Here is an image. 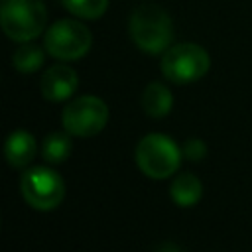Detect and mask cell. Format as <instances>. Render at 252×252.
<instances>
[{
	"label": "cell",
	"instance_id": "1",
	"mask_svg": "<svg viewBox=\"0 0 252 252\" xmlns=\"http://www.w3.org/2000/svg\"><path fill=\"white\" fill-rule=\"evenodd\" d=\"M130 37L146 53L158 55L171 47L173 41V22L171 18L156 6H140L130 16Z\"/></svg>",
	"mask_w": 252,
	"mask_h": 252
},
{
	"label": "cell",
	"instance_id": "2",
	"mask_svg": "<svg viewBox=\"0 0 252 252\" xmlns=\"http://www.w3.org/2000/svg\"><path fill=\"white\" fill-rule=\"evenodd\" d=\"M47 22L43 0H0V24L4 33L20 43L35 39Z\"/></svg>",
	"mask_w": 252,
	"mask_h": 252
},
{
	"label": "cell",
	"instance_id": "3",
	"mask_svg": "<svg viewBox=\"0 0 252 252\" xmlns=\"http://www.w3.org/2000/svg\"><path fill=\"white\" fill-rule=\"evenodd\" d=\"M181 150L163 134H148L136 146V163L152 179H165L173 175L181 163Z\"/></svg>",
	"mask_w": 252,
	"mask_h": 252
},
{
	"label": "cell",
	"instance_id": "4",
	"mask_svg": "<svg viewBox=\"0 0 252 252\" xmlns=\"http://www.w3.org/2000/svg\"><path fill=\"white\" fill-rule=\"evenodd\" d=\"M211 67L209 53L197 43H177L163 51L161 73L175 85L195 83L207 75Z\"/></svg>",
	"mask_w": 252,
	"mask_h": 252
},
{
	"label": "cell",
	"instance_id": "5",
	"mask_svg": "<svg viewBox=\"0 0 252 252\" xmlns=\"http://www.w3.org/2000/svg\"><path fill=\"white\" fill-rule=\"evenodd\" d=\"M45 51L61 61H75L89 53L93 35L89 28L77 20H57L45 32Z\"/></svg>",
	"mask_w": 252,
	"mask_h": 252
},
{
	"label": "cell",
	"instance_id": "6",
	"mask_svg": "<svg viewBox=\"0 0 252 252\" xmlns=\"http://www.w3.org/2000/svg\"><path fill=\"white\" fill-rule=\"evenodd\" d=\"M108 120V106L102 98L83 94L71 100L61 114V122L67 134L79 138H91L98 134Z\"/></svg>",
	"mask_w": 252,
	"mask_h": 252
},
{
	"label": "cell",
	"instance_id": "7",
	"mask_svg": "<svg viewBox=\"0 0 252 252\" xmlns=\"http://www.w3.org/2000/svg\"><path fill=\"white\" fill-rule=\"evenodd\" d=\"M22 195L26 203L37 211L55 209L65 197L61 175L49 167H32L22 175Z\"/></svg>",
	"mask_w": 252,
	"mask_h": 252
},
{
	"label": "cell",
	"instance_id": "8",
	"mask_svg": "<svg viewBox=\"0 0 252 252\" xmlns=\"http://www.w3.org/2000/svg\"><path fill=\"white\" fill-rule=\"evenodd\" d=\"M79 85V77L75 73V69H71L69 65H53L49 67L43 77H41V94L45 100L51 102H61L67 100Z\"/></svg>",
	"mask_w": 252,
	"mask_h": 252
},
{
	"label": "cell",
	"instance_id": "9",
	"mask_svg": "<svg viewBox=\"0 0 252 252\" xmlns=\"http://www.w3.org/2000/svg\"><path fill=\"white\" fill-rule=\"evenodd\" d=\"M4 152H6V159L12 167H26L35 156V140L30 132L16 130L8 136Z\"/></svg>",
	"mask_w": 252,
	"mask_h": 252
},
{
	"label": "cell",
	"instance_id": "10",
	"mask_svg": "<svg viewBox=\"0 0 252 252\" xmlns=\"http://www.w3.org/2000/svg\"><path fill=\"white\" fill-rule=\"evenodd\" d=\"M173 104L171 91L161 83H150L142 93V108L152 118H163L169 114Z\"/></svg>",
	"mask_w": 252,
	"mask_h": 252
},
{
	"label": "cell",
	"instance_id": "11",
	"mask_svg": "<svg viewBox=\"0 0 252 252\" xmlns=\"http://www.w3.org/2000/svg\"><path fill=\"white\" fill-rule=\"evenodd\" d=\"M169 195L179 207H193L203 195V183L193 173H179L169 187Z\"/></svg>",
	"mask_w": 252,
	"mask_h": 252
},
{
	"label": "cell",
	"instance_id": "12",
	"mask_svg": "<svg viewBox=\"0 0 252 252\" xmlns=\"http://www.w3.org/2000/svg\"><path fill=\"white\" fill-rule=\"evenodd\" d=\"M45 61V53L39 45L26 41L22 47H18L12 55V65L20 73H35Z\"/></svg>",
	"mask_w": 252,
	"mask_h": 252
},
{
	"label": "cell",
	"instance_id": "13",
	"mask_svg": "<svg viewBox=\"0 0 252 252\" xmlns=\"http://www.w3.org/2000/svg\"><path fill=\"white\" fill-rule=\"evenodd\" d=\"M69 136L67 134H59V132L45 136L43 146H41V156H43V159L47 163H63L71 156L73 144H71Z\"/></svg>",
	"mask_w": 252,
	"mask_h": 252
},
{
	"label": "cell",
	"instance_id": "14",
	"mask_svg": "<svg viewBox=\"0 0 252 252\" xmlns=\"http://www.w3.org/2000/svg\"><path fill=\"white\" fill-rule=\"evenodd\" d=\"M61 4L67 12L83 20L100 18L108 8V0H61Z\"/></svg>",
	"mask_w": 252,
	"mask_h": 252
},
{
	"label": "cell",
	"instance_id": "15",
	"mask_svg": "<svg viewBox=\"0 0 252 252\" xmlns=\"http://www.w3.org/2000/svg\"><path fill=\"white\" fill-rule=\"evenodd\" d=\"M181 152H183V156H185L187 159H191V161H201V159L207 156V146H205L203 140L191 138V140L185 142V146H183Z\"/></svg>",
	"mask_w": 252,
	"mask_h": 252
},
{
	"label": "cell",
	"instance_id": "16",
	"mask_svg": "<svg viewBox=\"0 0 252 252\" xmlns=\"http://www.w3.org/2000/svg\"><path fill=\"white\" fill-rule=\"evenodd\" d=\"M158 252H181L175 244H171V242H165V244H161L159 248H158Z\"/></svg>",
	"mask_w": 252,
	"mask_h": 252
}]
</instances>
